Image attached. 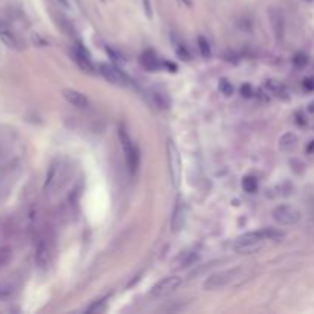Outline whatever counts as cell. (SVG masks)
I'll list each match as a JSON object with an SVG mask.
<instances>
[{"label":"cell","mask_w":314,"mask_h":314,"mask_svg":"<svg viewBox=\"0 0 314 314\" xmlns=\"http://www.w3.org/2000/svg\"><path fill=\"white\" fill-rule=\"evenodd\" d=\"M283 233L279 231V230H274V228H264V230H259V231H248L242 236H239L234 244H233V248L236 253L239 254H253L256 251H259L265 242L268 241H280L283 239Z\"/></svg>","instance_id":"obj_1"},{"label":"cell","mask_w":314,"mask_h":314,"mask_svg":"<svg viewBox=\"0 0 314 314\" xmlns=\"http://www.w3.org/2000/svg\"><path fill=\"white\" fill-rule=\"evenodd\" d=\"M244 270L241 268H231V270H224L219 273L212 274L210 277H207L202 283V288L205 291H216V290H222L228 285H233L239 280H242L244 277Z\"/></svg>","instance_id":"obj_2"},{"label":"cell","mask_w":314,"mask_h":314,"mask_svg":"<svg viewBox=\"0 0 314 314\" xmlns=\"http://www.w3.org/2000/svg\"><path fill=\"white\" fill-rule=\"evenodd\" d=\"M66 176V164L62 158L54 160L49 164V169L46 172V178L43 182V190L46 193H53L54 190H57L62 186V181Z\"/></svg>","instance_id":"obj_3"},{"label":"cell","mask_w":314,"mask_h":314,"mask_svg":"<svg viewBox=\"0 0 314 314\" xmlns=\"http://www.w3.org/2000/svg\"><path fill=\"white\" fill-rule=\"evenodd\" d=\"M120 141H121V146H123V152H124V158H126V164L129 167L130 172H135L138 164H140V153H138V149L134 143V140L130 138L129 132L124 129V127H120Z\"/></svg>","instance_id":"obj_4"},{"label":"cell","mask_w":314,"mask_h":314,"mask_svg":"<svg viewBox=\"0 0 314 314\" xmlns=\"http://www.w3.org/2000/svg\"><path fill=\"white\" fill-rule=\"evenodd\" d=\"M300 218H302L300 212L296 207L288 204L277 205L273 210V219L280 225H294L300 221Z\"/></svg>","instance_id":"obj_5"},{"label":"cell","mask_w":314,"mask_h":314,"mask_svg":"<svg viewBox=\"0 0 314 314\" xmlns=\"http://www.w3.org/2000/svg\"><path fill=\"white\" fill-rule=\"evenodd\" d=\"M19 176V166L13 164L0 172V202L8 198Z\"/></svg>","instance_id":"obj_6"},{"label":"cell","mask_w":314,"mask_h":314,"mask_svg":"<svg viewBox=\"0 0 314 314\" xmlns=\"http://www.w3.org/2000/svg\"><path fill=\"white\" fill-rule=\"evenodd\" d=\"M167 161H169V172H170V179L173 187L179 186V179H181V160H179V153L178 149L175 146L173 141H167Z\"/></svg>","instance_id":"obj_7"},{"label":"cell","mask_w":314,"mask_h":314,"mask_svg":"<svg viewBox=\"0 0 314 314\" xmlns=\"http://www.w3.org/2000/svg\"><path fill=\"white\" fill-rule=\"evenodd\" d=\"M0 40L2 43H5V46H8L10 49L14 51H22L25 48L20 36L11 28V25L5 20L0 19Z\"/></svg>","instance_id":"obj_8"},{"label":"cell","mask_w":314,"mask_h":314,"mask_svg":"<svg viewBox=\"0 0 314 314\" xmlns=\"http://www.w3.org/2000/svg\"><path fill=\"white\" fill-rule=\"evenodd\" d=\"M100 74L112 85L115 86H127L129 85V78L126 77V74L123 71H120L118 68L109 65V63H100L98 66Z\"/></svg>","instance_id":"obj_9"},{"label":"cell","mask_w":314,"mask_h":314,"mask_svg":"<svg viewBox=\"0 0 314 314\" xmlns=\"http://www.w3.org/2000/svg\"><path fill=\"white\" fill-rule=\"evenodd\" d=\"M181 282H182V279L179 276H167L152 286L150 294L153 297H164V296L170 294L172 291H175L181 285Z\"/></svg>","instance_id":"obj_10"},{"label":"cell","mask_w":314,"mask_h":314,"mask_svg":"<svg viewBox=\"0 0 314 314\" xmlns=\"http://www.w3.org/2000/svg\"><path fill=\"white\" fill-rule=\"evenodd\" d=\"M36 264L40 270H46L51 265L53 260V250H51V244L46 238L39 239L37 247H36Z\"/></svg>","instance_id":"obj_11"},{"label":"cell","mask_w":314,"mask_h":314,"mask_svg":"<svg viewBox=\"0 0 314 314\" xmlns=\"http://www.w3.org/2000/svg\"><path fill=\"white\" fill-rule=\"evenodd\" d=\"M186 215H187V207L184 204V201L181 198H178L175 210H173V216H172V230L176 233L184 227L186 222Z\"/></svg>","instance_id":"obj_12"},{"label":"cell","mask_w":314,"mask_h":314,"mask_svg":"<svg viewBox=\"0 0 314 314\" xmlns=\"http://www.w3.org/2000/svg\"><path fill=\"white\" fill-rule=\"evenodd\" d=\"M63 97H65V100H66L69 104H72V106H75V108H78V109H86V108L89 106L88 97L83 95L82 92L75 91V89H65V91H63Z\"/></svg>","instance_id":"obj_13"},{"label":"cell","mask_w":314,"mask_h":314,"mask_svg":"<svg viewBox=\"0 0 314 314\" xmlns=\"http://www.w3.org/2000/svg\"><path fill=\"white\" fill-rule=\"evenodd\" d=\"M72 56H74V60H75L83 69H86V71H91V69H92L91 57H89V54H88V51H86L85 48H82L80 45H77V46L74 48Z\"/></svg>","instance_id":"obj_14"},{"label":"cell","mask_w":314,"mask_h":314,"mask_svg":"<svg viewBox=\"0 0 314 314\" xmlns=\"http://www.w3.org/2000/svg\"><path fill=\"white\" fill-rule=\"evenodd\" d=\"M140 63L143 68H146L147 71H156L158 69V59L155 57V54L152 53H144L140 57Z\"/></svg>","instance_id":"obj_15"},{"label":"cell","mask_w":314,"mask_h":314,"mask_svg":"<svg viewBox=\"0 0 314 314\" xmlns=\"http://www.w3.org/2000/svg\"><path fill=\"white\" fill-rule=\"evenodd\" d=\"M14 291H16V286L11 282H0V300L11 297Z\"/></svg>","instance_id":"obj_16"},{"label":"cell","mask_w":314,"mask_h":314,"mask_svg":"<svg viewBox=\"0 0 314 314\" xmlns=\"http://www.w3.org/2000/svg\"><path fill=\"white\" fill-rule=\"evenodd\" d=\"M198 48H199V53L204 59H208L210 54H212V49H210V43L205 37L199 36L198 37Z\"/></svg>","instance_id":"obj_17"},{"label":"cell","mask_w":314,"mask_h":314,"mask_svg":"<svg viewBox=\"0 0 314 314\" xmlns=\"http://www.w3.org/2000/svg\"><path fill=\"white\" fill-rule=\"evenodd\" d=\"M11 256H13V250L8 245L0 247V268H4L11 260Z\"/></svg>","instance_id":"obj_18"},{"label":"cell","mask_w":314,"mask_h":314,"mask_svg":"<svg viewBox=\"0 0 314 314\" xmlns=\"http://www.w3.org/2000/svg\"><path fill=\"white\" fill-rule=\"evenodd\" d=\"M242 189L248 193H254L257 190V181L254 176H245L242 179Z\"/></svg>","instance_id":"obj_19"},{"label":"cell","mask_w":314,"mask_h":314,"mask_svg":"<svg viewBox=\"0 0 314 314\" xmlns=\"http://www.w3.org/2000/svg\"><path fill=\"white\" fill-rule=\"evenodd\" d=\"M219 91H221L225 97H230V95L233 94V86H231V83H230L227 78H222V80L219 82Z\"/></svg>","instance_id":"obj_20"},{"label":"cell","mask_w":314,"mask_h":314,"mask_svg":"<svg viewBox=\"0 0 314 314\" xmlns=\"http://www.w3.org/2000/svg\"><path fill=\"white\" fill-rule=\"evenodd\" d=\"M104 309H106V302L104 300H98L92 306L88 308V312H103Z\"/></svg>","instance_id":"obj_21"},{"label":"cell","mask_w":314,"mask_h":314,"mask_svg":"<svg viewBox=\"0 0 314 314\" xmlns=\"http://www.w3.org/2000/svg\"><path fill=\"white\" fill-rule=\"evenodd\" d=\"M153 98H155V103H156L160 108H166V106H167V101H166V100H163L161 92H153Z\"/></svg>","instance_id":"obj_22"},{"label":"cell","mask_w":314,"mask_h":314,"mask_svg":"<svg viewBox=\"0 0 314 314\" xmlns=\"http://www.w3.org/2000/svg\"><path fill=\"white\" fill-rule=\"evenodd\" d=\"M306 62H308V59H306V56H303V54H297V56L294 57V65H296V66H303V65H306Z\"/></svg>","instance_id":"obj_23"},{"label":"cell","mask_w":314,"mask_h":314,"mask_svg":"<svg viewBox=\"0 0 314 314\" xmlns=\"http://www.w3.org/2000/svg\"><path fill=\"white\" fill-rule=\"evenodd\" d=\"M241 92H242V95H245V97H250V95H251V88H250L248 85H245V86H242Z\"/></svg>","instance_id":"obj_24"},{"label":"cell","mask_w":314,"mask_h":314,"mask_svg":"<svg viewBox=\"0 0 314 314\" xmlns=\"http://www.w3.org/2000/svg\"><path fill=\"white\" fill-rule=\"evenodd\" d=\"M144 10L147 11L149 17H152V13H150V4H149V0H144Z\"/></svg>","instance_id":"obj_25"},{"label":"cell","mask_w":314,"mask_h":314,"mask_svg":"<svg viewBox=\"0 0 314 314\" xmlns=\"http://www.w3.org/2000/svg\"><path fill=\"white\" fill-rule=\"evenodd\" d=\"M303 86L308 88V89H312V88H314V82H312V80H305Z\"/></svg>","instance_id":"obj_26"},{"label":"cell","mask_w":314,"mask_h":314,"mask_svg":"<svg viewBox=\"0 0 314 314\" xmlns=\"http://www.w3.org/2000/svg\"><path fill=\"white\" fill-rule=\"evenodd\" d=\"M59 4H60L63 8H69V2H68V0H59Z\"/></svg>","instance_id":"obj_27"}]
</instances>
